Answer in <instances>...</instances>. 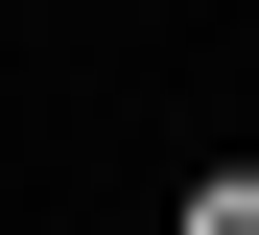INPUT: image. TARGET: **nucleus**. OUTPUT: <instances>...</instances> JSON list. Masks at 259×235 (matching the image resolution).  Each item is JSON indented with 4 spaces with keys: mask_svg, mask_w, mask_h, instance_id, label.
Instances as JSON below:
<instances>
[{
    "mask_svg": "<svg viewBox=\"0 0 259 235\" xmlns=\"http://www.w3.org/2000/svg\"><path fill=\"white\" fill-rule=\"evenodd\" d=\"M189 235H259V165H212V188H189Z\"/></svg>",
    "mask_w": 259,
    "mask_h": 235,
    "instance_id": "obj_1",
    "label": "nucleus"
}]
</instances>
